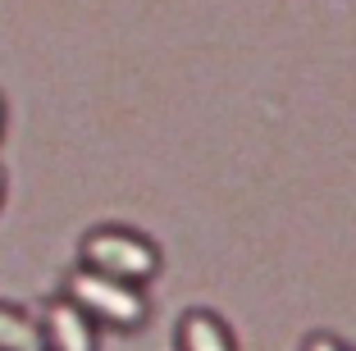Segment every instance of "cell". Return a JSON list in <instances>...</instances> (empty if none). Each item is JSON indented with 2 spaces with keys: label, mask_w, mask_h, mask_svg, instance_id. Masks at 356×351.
<instances>
[{
  "label": "cell",
  "mask_w": 356,
  "mask_h": 351,
  "mask_svg": "<svg viewBox=\"0 0 356 351\" xmlns=\"http://www.w3.org/2000/svg\"><path fill=\"white\" fill-rule=\"evenodd\" d=\"M64 297L74 301L83 315H92L96 324L119 329V333L142 329V324H147V315H151V301H147V292L137 288V283L110 279V274L87 269V265H78L74 274L64 279Z\"/></svg>",
  "instance_id": "cell-1"
},
{
  "label": "cell",
  "mask_w": 356,
  "mask_h": 351,
  "mask_svg": "<svg viewBox=\"0 0 356 351\" xmlns=\"http://www.w3.org/2000/svg\"><path fill=\"white\" fill-rule=\"evenodd\" d=\"M83 265L87 269H101L110 279H124V283H137V288H147L151 279L160 274V247L147 238V233H137V228H92L83 238Z\"/></svg>",
  "instance_id": "cell-2"
},
{
  "label": "cell",
  "mask_w": 356,
  "mask_h": 351,
  "mask_svg": "<svg viewBox=\"0 0 356 351\" xmlns=\"http://www.w3.org/2000/svg\"><path fill=\"white\" fill-rule=\"evenodd\" d=\"M101 324L92 315L74 306L69 297H55L51 306L42 310V338L46 351H101Z\"/></svg>",
  "instance_id": "cell-3"
},
{
  "label": "cell",
  "mask_w": 356,
  "mask_h": 351,
  "mask_svg": "<svg viewBox=\"0 0 356 351\" xmlns=\"http://www.w3.org/2000/svg\"><path fill=\"white\" fill-rule=\"evenodd\" d=\"M178 351H238L229 324L210 310H188L178 324Z\"/></svg>",
  "instance_id": "cell-4"
},
{
  "label": "cell",
  "mask_w": 356,
  "mask_h": 351,
  "mask_svg": "<svg viewBox=\"0 0 356 351\" xmlns=\"http://www.w3.org/2000/svg\"><path fill=\"white\" fill-rule=\"evenodd\" d=\"M0 351H46L42 320H32L28 310L0 301Z\"/></svg>",
  "instance_id": "cell-5"
},
{
  "label": "cell",
  "mask_w": 356,
  "mask_h": 351,
  "mask_svg": "<svg viewBox=\"0 0 356 351\" xmlns=\"http://www.w3.org/2000/svg\"><path fill=\"white\" fill-rule=\"evenodd\" d=\"M302 351H347V347H343V342H338V338H329V333H311Z\"/></svg>",
  "instance_id": "cell-6"
},
{
  "label": "cell",
  "mask_w": 356,
  "mask_h": 351,
  "mask_svg": "<svg viewBox=\"0 0 356 351\" xmlns=\"http://www.w3.org/2000/svg\"><path fill=\"white\" fill-rule=\"evenodd\" d=\"M0 201H5V169H0Z\"/></svg>",
  "instance_id": "cell-7"
},
{
  "label": "cell",
  "mask_w": 356,
  "mask_h": 351,
  "mask_svg": "<svg viewBox=\"0 0 356 351\" xmlns=\"http://www.w3.org/2000/svg\"><path fill=\"white\" fill-rule=\"evenodd\" d=\"M0 128H5V105H0Z\"/></svg>",
  "instance_id": "cell-8"
}]
</instances>
